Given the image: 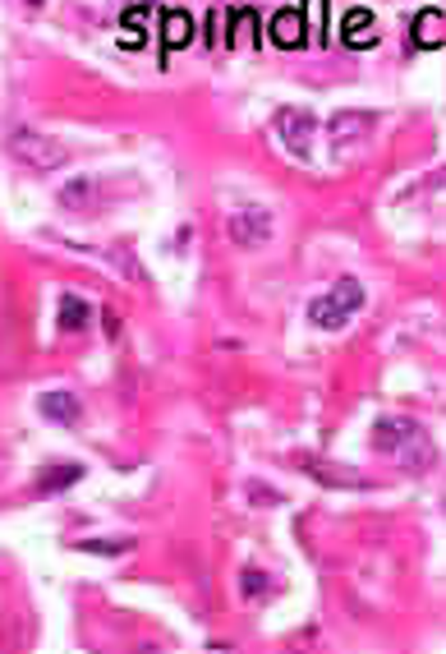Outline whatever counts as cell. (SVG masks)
Listing matches in <instances>:
<instances>
[{"label": "cell", "mask_w": 446, "mask_h": 654, "mask_svg": "<svg viewBox=\"0 0 446 654\" xmlns=\"http://www.w3.org/2000/svg\"><path fill=\"white\" fill-rule=\"evenodd\" d=\"M373 452H387L391 461H400L405 470H428L433 466V438L405 415H382L373 434H369Z\"/></svg>", "instance_id": "1"}, {"label": "cell", "mask_w": 446, "mask_h": 654, "mask_svg": "<svg viewBox=\"0 0 446 654\" xmlns=\"http://www.w3.org/2000/svg\"><path fill=\"white\" fill-rule=\"evenodd\" d=\"M5 148H10V157H14L19 166H28V171H37V175L60 171V166L69 162V148H65L60 139H51L47 130H37V125H14L10 139H5Z\"/></svg>", "instance_id": "2"}, {"label": "cell", "mask_w": 446, "mask_h": 654, "mask_svg": "<svg viewBox=\"0 0 446 654\" xmlns=\"http://www.w3.org/2000/svg\"><path fill=\"white\" fill-rule=\"evenodd\" d=\"M359 309H363V286H359L354 277H341L332 291H322V295L308 304V318H313V327L336 332V327H345Z\"/></svg>", "instance_id": "3"}, {"label": "cell", "mask_w": 446, "mask_h": 654, "mask_svg": "<svg viewBox=\"0 0 446 654\" xmlns=\"http://www.w3.org/2000/svg\"><path fill=\"white\" fill-rule=\"evenodd\" d=\"M299 470H304V475H313L322 488H350V493L369 488V475H363V470L341 466V461H322V456H313V452H304V456H299Z\"/></svg>", "instance_id": "4"}, {"label": "cell", "mask_w": 446, "mask_h": 654, "mask_svg": "<svg viewBox=\"0 0 446 654\" xmlns=\"http://www.w3.org/2000/svg\"><path fill=\"white\" fill-rule=\"evenodd\" d=\"M313 130H317V121L308 111H281L276 115V134H281V143H286L299 162L313 157Z\"/></svg>", "instance_id": "5"}, {"label": "cell", "mask_w": 446, "mask_h": 654, "mask_svg": "<svg viewBox=\"0 0 446 654\" xmlns=\"http://www.w3.org/2000/svg\"><path fill=\"white\" fill-rule=\"evenodd\" d=\"M373 121H378L373 111H341L336 121H332V130H327L332 152H341V157H345V152H350L354 143H363V139L373 134Z\"/></svg>", "instance_id": "6"}, {"label": "cell", "mask_w": 446, "mask_h": 654, "mask_svg": "<svg viewBox=\"0 0 446 654\" xmlns=\"http://www.w3.org/2000/svg\"><path fill=\"white\" fill-rule=\"evenodd\" d=\"M226 230H230V245H239V249H263L272 240V217L258 212V208H245V212L230 217Z\"/></svg>", "instance_id": "7"}, {"label": "cell", "mask_w": 446, "mask_h": 654, "mask_svg": "<svg viewBox=\"0 0 446 654\" xmlns=\"http://www.w3.org/2000/svg\"><path fill=\"white\" fill-rule=\"evenodd\" d=\"M37 415H47L60 429H74V425H84V401L74 392H42L37 397Z\"/></svg>", "instance_id": "8"}, {"label": "cell", "mask_w": 446, "mask_h": 654, "mask_svg": "<svg viewBox=\"0 0 446 654\" xmlns=\"http://www.w3.org/2000/svg\"><path fill=\"white\" fill-rule=\"evenodd\" d=\"M272 42L276 47H286V51H299L308 47V23H304V10H276L272 14Z\"/></svg>", "instance_id": "9"}, {"label": "cell", "mask_w": 446, "mask_h": 654, "mask_svg": "<svg viewBox=\"0 0 446 654\" xmlns=\"http://www.w3.org/2000/svg\"><path fill=\"white\" fill-rule=\"evenodd\" d=\"M189 42H193V14L189 10H166V14H161V47L180 51Z\"/></svg>", "instance_id": "10"}, {"label": "cell", "mask_w": 446, "mask_h": 654, "mask_svg": "<svg viewBox=\"0 0 446 654\" xmlns=\"http://www.w3.org/2000/svg\"><path fill=\"white\" fill-rule=\"evenodd\" d=\"M56 203H60L65 212H93V208H97V180H88V175L69 180L60 194H56Z\"/></svg>", "instance_id": "11"}, {"label": "cell", "mask_w": 446, "mask_h": 654, "mask_svg": "<svg viewBox=\"0 0 446 654\" xmlns=\"http://www.w3.org/2000/svg\"><path fill=\"white\" fill-rule=\"evenodd\" d=\"M78 479H84V466H47V470H37L32 488L42 493V497H51V493H65V488H74Z\"/></svg>", "instance_id": "12"}, {"label": "cell", "mask_w": 446, "mask_h": 654, "mask_svg": "<svg viewBox=\"0 0 446 654\" xmlns=\"http://www.w3.org/2000/svg\"><path fill=\"white\" fill-rule=\"evenodd\" d=\"M415 47H424V51H433V47H442V37H446V23H442V10H419L415 14Z\"/></svg>", "instance_id": "13"}, {"label": "cell", "mask_w": 446, "mask_h": 654, "mask_svg": "<svg viewBox=\"0 0 446 654\" xmlns=\"http://www.w3.org/2000/svg\"><path fill=\"white\" fill-rule=\"evenodd\" d=\"M226 42L230 47H258V14L254 10H235L230 28H226Z\"/></svg>", "instance_id": "14"}, {"label": "cell", "mask_w": 446, "mask_h": 654, "mask_svg": "<svg viewBox=\"0 0 446 654\" xmlns=\"http://www.w3.org/2000/svg\"><path fill=\"white\" fill-rule=\"evenodd\" d=\"M93 323V304L84 295H65L60 300V332H84Z\"/></svg>", "instance_id": "15"}, {"label": "cell", "mask_w": 446, "mask_h": 654, "mask_svg": "<svg viewBox=\"0 0 446 654\" xmlns=\"http://www.w3.org/2000/svg\"><path fill=\"white\" fill-rule=\"evenodd\" d=\"M341 37L350 47H363V42H373V10H350L341 19Z\"/></svg>", "instance_id": "16"}, {"label": "cell", "mask_w": 446, "mask_h": 654, "mask_svg": "<svg viewBox=\"0 0 446 654\" xmlns=\"http://www.w3.org/2000/svg\"><path fill=\"white\" fill-rule=\"evenodd\" d=\"M78 549H84V553H97V558H120V553L134 549V540H78Z\"/></svg>", "instance_id": "17"}, {"label": "cell", "mask_w": 446, "mask_h": 654, "mask_svg": "<svg viewBox=\"0 0 446 654\" xmlns=\"http://www.w3.org/2000/svg\"><path fill=\"white\" fill-rule=\"evenodd\" d=\"M239 590H245L249 599H254V595H267V590H272V576H263V571H254V567H249L245 576H239Z\"/></svg>", "instance_id": "18"}]
</instances>
